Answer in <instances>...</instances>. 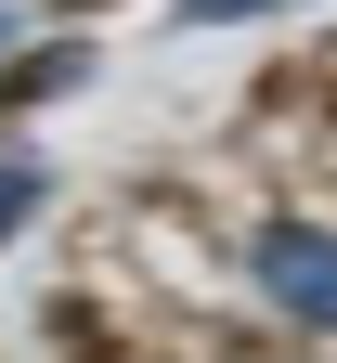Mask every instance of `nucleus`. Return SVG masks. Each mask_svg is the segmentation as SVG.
<instances>
[{
    "label": "nucleus",
    "mask_w": 337,
    "mask_h": 363,
    "mask_svg": "<svg viewBox=\"0 0 337 363\" xmlns=\"http://www.w3.org/2000/svg\"><path fill=\"white\" fill-rule=\"evenodd\" d=\"M247 286H260V311H285L299 337H337V220H299V208L247 220Z\"/></svg>",
    "instance_id": "obj_1"
},
{
    "label": "nucleus",
    "mask_w": 337,
    "mask_h": 363,
    "mask_svg": "<svg viewBox=\"0 0 337 363\" xmlns=\"http://www.w3.org/2000/svg\"><path fill=\"white\" fill-rule=\"evenodd\" d=\"M78 78H91V52H78V39H26V52H13V104H65Z\"/></svg>",
    "instance_id": "obj_2"
},
{
    "label": "nucleus",
    "mask_w": 337,
    "mask_h": 363,
    "mask_svg": "<svg viewBox=\"0 0 337 363\" xmlns=\"http://www.w3.org/2000/svg\"><path fill=\"white\" fill-rule=\"evenodd\" d=\"M39 195H53V169H39V143H13V156H0V220L26 234V220H39Z\"/></svg>",
    "instance_id": "obj_3"
},
{
    "label": "nucleus",
    "mask_w": 337,
    "mask_h": 363,
    "mask_svg": "<svg viewBox=\"0 0 337 363\" xmlns=\"http://www.w3.org/2000/svg\"><path fill=\"white\" fill-rule=\"evenodd\" d=\"M247 13H299V0H182V26H247Z\"/></svg>",
    "instance_id": "obj_4"
},
{
    "label": "nucleus",
    "mask_w": 337,
    "mask_h": 363,
    "mask_svg": "<svg viewBox=\"0 0 337 363\" xmlns=\"http://www.w3.org/2000/svg\"><path fill=\"white\" fill-rule=\"evenodd\" d=\"M78 13H91V0H78Z\"/></svg>",
    "instance_id": "obj_5"
}]
</instances>
